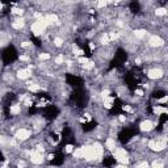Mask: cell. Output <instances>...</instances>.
<instances>
[{"label":"cell","instance_id":"6da1fadb","mask_svg":"<svg viewBox=\"0 0 168 168\" xmlns=\"http://www.w3.org/2000/svg\"><path fill=\"white\" fill-rule=\"evenodd\" d=\"M113 158L116 159L120 164H122V166L129 164V160H130L128 151H126L125 149H122V147H116V149L113 150Z\"/></svg>","mask_w":168,"mask_h":168},{"label":"cell","instance_id":"7a4b0ae2","mask_svg":"<svg viewBox=\"0 0 168 168\" xmlns=\"http://www.w3.org/2000/svg\"><path fill=\"white\" fill-rule=\"evenodd\" d=\"M166 146H167L166 139H163V141L151 139L149 143H147V147H149L151 151H154V152H160V151H163V150H166Z\"/></svg>","mask_w":168,"mask_h":168},{"label":"cell","instance_id":"3957f363","mask_svg":"<svg viewBox=\"0 0 168 168\" xmlns=\"http://www.w3.org/2000/svg\"><path fill=\"white\" fill-rule=\"evenodd\" d=\"M81 151H83V159H85L87 162H91V160H97V156H96V151L93 149V146H85L81 147Z\"/></svg>","mask_w":168,"mask_h":168},{"label":"cell","instance_id":"277c9868","mask_svg":"<svg viewBox=\"0 0 168 168\" xmlns=\"http://www.w3.org/2000/svg\"><path fill=\"white\" fill-rule=\"evenodd\" d=\"M30 137H32V131L29 130V129H25V128L19 129V130L14 133V139L21 141V142H25V141H28Z\"/></svg>","mask_w":168,"mask_h":168},{"label":"cell","instance_id":"5b68a950","mask_svg":"<svg viewBox=\"0 0 168 168\" xmlns=\"http://www.w3.org/2000/svg\"><path fill=\"white\" fill-rule=\"evenodd\" d=\"M29 159H30V162L33 164H42L43 163V155L42 152H38L37 150H33V151H30V154H29Z\"/></svg>","mask_w":168,"mask_h":168},{"label":"cell","instance_id":"8992f818","mask_svg":"<svg viewBox=\"0 0 168 168\" xmlns=\"http://www.w3.org/2000/svg\"><path fill=\"white\" fill-rule=\"evenodd\" d=\"M164 74H163V70L162 68H158V67H155V68H151L147 71V78L151 79V80H158V79L163 78Z\"/></svg>","mask_w":168,"mask_h":168},{"label":"cell","instance_id":"52a82bcc","mask_svg":"<svg viewBox=\"0 0 168 168\" xmlns=\"http://www.w3.org/2000/svg\"><path fill=\"white\" fill-rule=\"evenodd\" d=\"M154 128H155V123L152 122L151 120H144L139 123V129H141V131H143V133L151 131Z\"/></svg>","mask_w":168,"mask_h":168},{"label":"cell","instance_id":"ba28073f","mask_svg":"<svg viewBox=\"0 0 168 168\" xmlns=\"http://www.w3.org/2000/svg\"><path fill=\"white\" fill-rule=\"evenodd\" d=\"M164 45V40L159 36H151L149 40V46L151 48H160Z\"/></svg>","mask_w":168,"mask_h":168},{"label":"cell","instance_id":"9c48e42d","mask_svg":"<svg viewBox=\"0 0 168 168\" xmlns=\"http://www.w3.org/2000/svg\"><path fill=\"white\" fill-rule=\"evenodd\" d=\"M92 146H93V149H95V151H96L97 160H101L102 156H104V147H102V144L99 143V142H95Z\"/></svg>","mask_w":168,"mask_h":168},{"label":"cell","instance_id":"30bf717a","mask_svg":"<svg viewBox=\"0 0 168 168\" xmlns=\"http://www.w3.org/2000/svg\"><path fill=\"white\" fill-rule=\"evenodd\" d=\"M32 76V72L29 68H20L17 71V78L21 79V80H25V79H29Z\"/></svg>","mask_w":168,"mask_h":168},{"label":"cell","instance_id":"8fae6325","mask_svg":"<svg viewBox=\"0 0 168 168\" xmlns=\"http://www.w3.org/2000/svg\"><path fill=\"white\" fill-rule=\"evenodd\" d=\"M11 26H12L13 29H16V30H21V29L25 26V20L21 19V17H19V19H16L12 24H11Z\"/></svg>","mask_w":168,"mask_h":168},{"label":"cell","instance_id":"7c38bea8","mask_svg":"<svg viewBox=\"0 0 168 168\" xmlns=\"http://www.w3.org/2000/svg\"><path fill=\"white\" fill-rule=\"evenodd\" d=\"M9 113L12 114V116H19V114H21V105L20 104H12L9 107Z\"/></svg>","mask_w":168,"mask_h":168},{"label":"cell","instance_id":"4fadbf2b","mask_svg":"<svg viewBox=\"0 0 168 168\" xmlns=\"http://www.w3.org/2000/svg\"><path fill=\"white\" fill-rule=\"evenodd\" d=\"M105 147H107V150H109V151H113L117 147L116 139H113V138H107V141H105Z\"/></svg>","mask_w":168,"mask_h":168},{"label":"cell","instance_id":"5bb4252c","mask_svg":"<svg viewBox=\"0 0 168 168\" xmlns=\"http://www.w3.org/2000/svg\"><path fill=\"white\" fill-rule=\"evenodd\" d=\"M113 101H114V97H112V96H108V97H105V99H102L104 108L105 109H112V107H113Z\"/></svg>","mask_w":168,"mask_h":168},{"label":"cell","instance_id":"9a60e30c","mask_svg":"<svg viewBox=\"0 0 168 168\" xmlns=\"http://www.w3.org/2000/svg\"><path fill=\"white\" fill-rule=\"evenodd\" d=\"M146 36H147V30H144V29H135L134 30V37L138 38V40H143Z\"/></svg>","mask_w":168,"mask_h":168},{"label":"cell","instance_id":"2e32d148","mask_svg":"<svg viewBox=\"0 0 168 168\" xmlns=\"http://www.w3.org/2000/svg\"><path fill=\"white\" fill-rule=\"evenodd\" d=\"M154 113L158 114V116H163V114L167 113V108L162 107V105H155L154 107Z\"/></svg>","mask_w":168,"mask_h":168},{"label":"cell","instance_id":"e0dca14e","mask_svg":"<svg viewBox=\"0 0 168 168\" xmlns=\"http://www.w3.org/2000/svg\"><path fill=\"white\" fill-rule=\"evenodd\" d=\"M72 156H74V159H78V160L83 159V151H81V147H78V149L74 150V151H72Z\"/></svg>","mask_w":168,"mask_h":168},{"label":"cell","instance_id":"ac0fdd59","mask_svg":"<svg viewBox=\"0 0 168 168\" xmlns=\"http://www.w3.org/2000/svg\"><path fill=\"white\" fill-rule=\"evenodd\" d=\"M28 89L30 92H37V91L41 89V85L38 83H28Z\"/></svg>","mask_w":168,"mask_h":168},{"label":"cell","instance_id":"d6986e66","mask_svg":"<svg viewBox=\"0 0 168 168\" xmlns=\"http://www.w3.org/2000/svg\"><path fill=\"white\" fill-rule=\"evenodd\" d=\"M100 42H101L102 46H108L109 43H110V40H109L108 33H104V34H102V36H101V40H100Z\"/></svg>","mask_w":168,"mask_h":168},{"label":"cell","instance_id":"ffe728a7","mask_svg":"<svg viewBox=\"0 0 168 168\" xmlns=\"http://www.w3.org/2000/svg\"><path fill=\"white\" fill-rule=\"evenodd\" d=\"M53 43H54V46H57V48H62L64 41H63V38H61V37H55L54 40H53Z\"/></svg>","mask_w":168,"mask_h":168},{"label":"cell","instance_id":"44dd1931","mask_svg":"<svg viewBox=\"0 0 168 168\" xmlns=\"http://www.w3.org/2000/svg\"><path fill=\"white\" fill-rule=\"evenodd\" d=\"M24 12H25V11L22 9V8H19V7H14V8L11 9V13H12V14H17V16H22Z\"/></svg>","mask_w":168,"mask_h":168},{"label":"cell","instance_id":"7402d4cb","mask_svg":"<svg viewBox=\"0 0 168 168\" xmlns=\"http://www.w3.org/2000/svg\"><path fill=\"white\" fill-rule=\"evenodd\" d=\"M108 5L107 0H96V7L97 8H105Z\"/></svg>","mask_w":168,"mask_h":168},{"label":"cell","instance_id":"603a6c76","mask_svg":"<svg viewBox=\"0 0 168 168\" xmlns=\"http://www.w3.org/2000/svg\"><path fill=\"white\" fill-rule=\"evenodd\" d=\"M38 58H40L41 61H49L50 58H51V55H50L49 53H41V54L38 55Z\"/></svg>","mask_w":168,"mask_h":168},{"label":"cell","instance_id":"cb8c5ba5","mask_svg":"<svg viewBox=\"0 0 168 168\" xmlns=\"http://www.w3.org/2000/svg\"><path fill=\"white\" fill-rule=\"evenodd\" d=\"M155 14H156V16H166L167 9H166V8H158V9L155 11Z\"/></svg>","mask_w":168,"mask_h":168},{"label":"cell","instance_id":"d4e9b609","mask_svg":"<svg viewBox=\"0 0 168 168\" xmlns=\"http://www.w3.org/2000/svg\"><path fill=\"white\" fill-rule=\"evenodd\" d=\"M55 63H57V64H63V63H64V57H63V54L58 55V57L55 58Z\"/></svg>","mask_w":168,"mask_h":168},{"label":"cell","instance_id":"484cf974","mask_svg":"<svg viewBox=\"0 0 168 168\" xmlns=\"http://www.w3.org/2000/svg\"><path fill=\"white\" fill-rule=\"evenodd\" d=\"M108 96H110V89H104L101 92V99H105Z\"/></svg>","mask_w":168,"mask_h":168},{"label":"cell","instance_id":"4316f807","mask_svg":"<svg viewBox=\"0 0 168 168\" xmlns=\"http://www.w3.org/2000/svg\"><path fill=\"white\" fill-rule=\"evenodd\" d=\"M30 46H32L30 41H22L21 42V48H30Z\"/></svg>","mask_w":168,"mask_h":168},{"label":"cell","instance_id":"83f0119b","mask_svg":"<svg viewBox=\"0 0 168 168\" xmlns=\"http://www.w3.org/2000/svg\"><path fill=\"white\" fill-rule=\"evenodd\" d=\"M72 151H74V146L72 144H67L66 146V152L67 154H72Z\"/></svg>","mask_w":168,"mask_h":168},{"label":"cell","instance_id":"f1b7e54d","mask_svg":"<svg viewBox=\"0 0 168 168\" xmlns=\"http://www.w3.org/2000/svg\"><path fill=\"white\" fill-rule=\"evenodd\" d=\"M24 105H25V107H32V105H33V102H32L30 99H28V97H26V99L24 100Z\"/></svg>","mask_w":168,"mask_h":168},{"label":"cell","instance_id":"f546056e","mask_svg":"<svg viewBox=\"0 0 168 168\" xmlns=\"http://www.w3.org/2000/svg\"><path fill=\"white\" fill-rule=\"evenodd\" d=\"M149 162H142V163H137L135 164V167H149Z\"/></svg>","mask_w":168,"mask_h":168},{"label":"cell","instance_id":"4dcf8cb0","mask_svg":"<svg viewBox=\"0 0 168 168\" xmlns=\"http://www.w3.org/2000/svg\"><path fill=\"white\" fill-rule=\"evenodd\" d=\"M122 109H123L125 112H129V113H131V112H133V108L130 107V105H123Z\"/></svg>","mask_w":168,"mask_h":168},{"label":"cell","instance_id":"1f68e13d","mask_svg":"<svg viewBox=\"0 0 168 168\" xmlns=\"http://www.w3.org/2000/svg\"><path fill=\"white\" fill-rule=\"evenodd\" d=\"M20 61L21 62H30V58L26 57V55H20Z\"/></svg>","mask_w":168,"mask_h":168},{"label":"cell","instance_id":"d6a6232c","mask_svg":"<svg viewBox=\"0 0 168 168\" xmlns=\"http://www.w3.org/2000/svg\"><path fill=\"white\" fill-rule=\"evenodd\" d=\"M167 100H168V96L166 95L163 97V99H160V100H158V104H166L167 102Z\"/></svg>","mask_w":168,"mask_h":168},{"label":"cell","instance_id":"836d02e7","mask_svg":"<svg viewBox=\"0 0 168 168\" xmlns=\"http://www.w3.org/2000/svg\"><path fill=\"white\" fill-rule=\"evenodd\" d=\"M135 95H137L138 97H142L144 95V92H143L142 89H135Z\"/></svg>","mask_w":168,"mask_h":168},{"label":"cell","instance_id":"e575fe53","mask_svg":"<svg viewBox=\"0 0 168 168\" xmlns=\"http://www.w3.org/2000/svg\"><path fill=\"white\" fill-rule=\"evenodd\" d=\"M151 166H152V167H154V168H156V167H163V166H164V164H163V163H159V162H156V160H155V162H154V163H152V164H151Z\"/></svg>","mask_w":168,"mask_h":168},{"label":"cell","instance_id":"d590c367","mask_svg":"<svg viewBox=\"0 0 168 168\" xmlns=\"http://www.w3.org/2000/svg\"><path fill=\"white\" fill-rule=\"evenodd\" d=\"M89 49L92 50V51H93V50H96V45L93 42H89Z\"/></svg>","mask_w":168,"mask_h":168},{"label":"cell","instance_id":"8d00e7d4","mask_svg":"<svg viewBox=\"0 0 168 168\" xmlns=\"http://www.w3.org/2000/svg\"><path fill=\"white\" fill-rule=\"evenodd\" d=\"M118 120L121 121V122H125V121H126V117L123 116V114H121V116L118 117Z\"/></svg>","mask_w":168,"mask_h":168},{"label":"cell","instance_id":"74e56055","mask_svg":"<svg viewBox=\"0 0 168 168\" xmlns=\"http://www.w3.org/2000/svg\"><path fill=\"white\" fill-rule=\"evenodd\" d=\"M135 64H137V66H141V64H142V61H141L139 58H137V59H135Z\"/></svg>","mask_w":168,"mask_h":168},{"label":"cell","instance_id":"f35d334b","mask_svg":"<svg viewBox=\"0 0 168 168\" xmlns=\"http://www.w3.org/2000/svg\"><path fill=\"white\" fill-rule=\"evenodd\" d=\"M24 166H26L25 162H20V163H19V167H24Z\"/></svg>","mask_w":168,"mask_h":168},{"label":"cell","instance_id":"ab89813d","mask_svg":"<svg viewBox=\"0 0 168 168\" xmlns=\"http://www.w3.org/2000/svg\"><path fill=\"white\" fill-rule=\"evenodd\" d=\"M1 11H3V4L0 3V12H1Z\"/></svg>","mask_w":168,"mask_h":168}]
</instances>
